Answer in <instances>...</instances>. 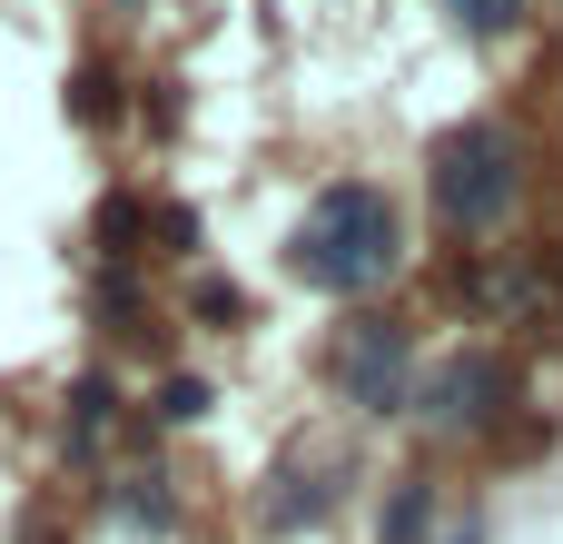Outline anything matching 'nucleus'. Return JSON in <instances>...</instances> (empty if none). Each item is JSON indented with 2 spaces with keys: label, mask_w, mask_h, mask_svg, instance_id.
<instances>
[{
  "label": "nucleus",
  "mask_w": 563,
  "mask_h": 544,
  "mask_svg": "<svg viewBox=\"0 0 563 544\" xmlns=\"http://www.w3.org/2000/svg\"><path fill=\"white\" fill-rule=\"evenodd\" d=\"M396 258H406V218H396V198L366 188V178L317 188V208H307L297 238H287V268H297L317 297H366V287L396 278Z\"/></svg>",
  "instance_id": "obj_1"
},
{
  "label": "nucleus",
  "mask_w": 563,
  "mask_h": 544,
  "mask_svg": "<svg viewBox=\"0 0 563 544\" xmlns=\"http://www.w3.org/2000/svg\"><path fill=\"white\" fill-rule=\"evenodd\" d=\"M426 178H435V208H445V228H495V218L515 208V188H525V168H515V139H505L495 119H465V129H445Z\"/></svg>",
  "instance_id": "obj_2"
},
{
  "label": "nucleus",
  "mask_w": 563,
  "mask_h": 544,
  "mask_svg": "<svg viewBox=\"0 0 563 544\" xmlns=\"http://www.w3.org/2000/svg\"><path fill=\"white\" fill-rule=\"evenodd\" d=\"M336 387L356 416H406L416 406V337L396 317H356L336 337Z\"/></svg>",
  "instance_id": "obj_3"
},
{
  "label": "nucleus",
  "mask_w": 563,
  "mask_h": 544,
  "mask_svg": "<svg viewBox=\"0 0 563 544\" xmlns=\"http://www.w3.org/2000/svg\"><path fill=\"white\" fill-rule=\"evenodd\" d=\"M495 396H505V357L465 347V357H445V367L426 377V426H435V436H475V426L495 416Z\"/></svg>",
  "instance_id": "obj_4"
},
{
  "label": "nucleus",
  "mask_w": 563,
  "mask_h": 544,
  "mask_svg": "<svg viewBox=\"0 0 563 544\" xmlns=\"http://www.w3.org/2000/svg\"><path fill=\"white\" fill-rule=\"evenodd\" d=\"M287 496H267V535H287V525H317L327 515V486L317 476H277Z\"/></svg>",
  "instance_id": "obj_5"
},
{
  "label": "nucleus",
  "mask_w": 563,
  "mask_h": 544,
  "mask_svg": "<svg viewBox=\"0 0 563 544\" xmlns=\"http://www.w3.org/2000/svg\"><path fill=\"white\" fill-rule=\"evenodd\" d=\"M426 525H435V486H396L386 535H376V544H426Z\"/></svg>",
  "instance_id": "obj_6"
},
{
  "label": "nucleus",
  "mask_w": 563,
  "mask_h": 544,
  "mask_svg": "<svg viewBox=\"0 0 563 544\" xmlns=\"http://www.w3.org/2000/svg\"><path fill=\"white\" fill-rule=\"evenodd\" d=\"M158 416H168V426H198V416H208V387H198V377H168V387H158Z\"/></svg>",
  "instance_id": "obj_7"
},
{
  "label": "nucleus",
  "mask_w": 563,
  "mask_h": 544,
  "mask_svg": "<svg viewBox=\"0 0 563 544\" xmlns=\"http://www.w3.org/2000/svg\"><path fill=\"white\" fill-rule=\"evenodd\" d=\"M445 10H455L465 30H515V20H525V0H445Z\"/></svg>",
  "instance_id": "obj_8"
},
{
  "label": "nucleus",
  "mask_w": 563,
  "mask_h": 544,
  "mask_svg": "<svg viewBox=\"0 0 563 544\" xmlns=\"http://www.w3.org/2000/svg\"><path fill=\"white\" fill-rule=\"evenodd\" d=\"M198 317H228V327H238V317H247V297H238V287H218V278H208V287H198Z\"/></svg>",
  "instance_id": "obj_9"
},
{
  "label": "nucleus",
  "mask_w": 563,
  "mask_h": 544,
  "mask_svg": "<svg viewBox=\"0 0 563 544\" xmlns=\"http://www.w3.org/2000/svg\"><path fill=\"white\" fill-rule=\"evenodd\" d=\"M455 544H485V535H475V525H465V535H455Z\"/></svg>",
  "instance_id": "obj_10"
}]
</instances>
